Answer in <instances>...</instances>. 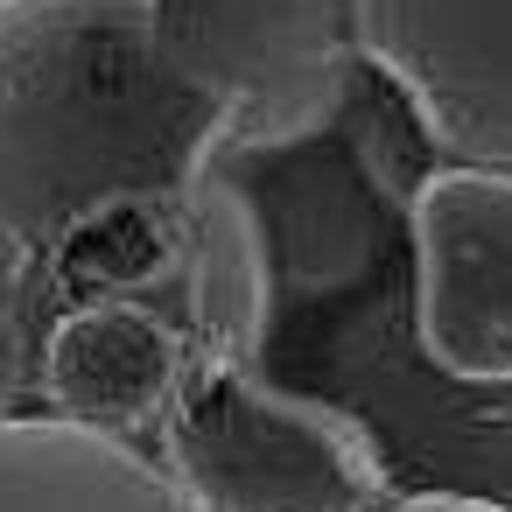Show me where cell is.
<instances>
[{"label":"cell","mask_w":512,"mask_h":512,"mask_svg":"<svg viewBox=\"0 0 512 512\" xmlns=\"http://www.w3.org/2000/svg\"><path fill=\"white\" fill-rule=\"evenodd\" d=\"M29 260H36V246L22 239V225H15L8 211H0V295L22 281V267H29Z\"/></svg>","instance_id":"11"},{"label":"cell","mask_w":512,"mask_h":512,"mask_svg":"<svg viewBox=\"0 0 512 512\" xmlns=\"http://www.w3.org/2000/svg\"><path fill=\"white\" fill-rule=\"evenodd\" d=\"M22 372H29V344H22V323H15L8 295H0V421H8V407L22 393Z\"/></svg>","instance_id":"9"},{"label":"cell","mask_w":512,"mask_h":512,"mask_svg":"<svg viewBox=\"0 0 512 512\" xmlns=\"http://www.w3.org/2000/svg\"><path fill=\"white\" fill-rule=\"evenodd\" d=\"M421 344L456 379H512V169L456 162L414 190Z\"/></svg>","instance_id":"4"},{"label":"cell","mask_w":512,"mask_h":512,"mask_svg":"<svg viewBox=\"0 0 512 512\" xmlns=\"http://www.w3.org/2000/svg\"><path fill=\"white\" fill-rule=\"evenodd\" d=\"M162 463L204 512H379L386 470L372 435L302 393H281L253 358H190L169 414Z\"/></svg>","instance_id":"2"},{"label":"cell","mask_w":512,"mask_h":512,"mask_svg":"<svg viewBox=\"0 0 512 512\" xmlns=\"http://www.w3.org/2000/svg\"><path fill=\"white\" fill-rule=\"evenodd\" d=\"M183 372H190V358L169 337V323L134 309V302H120V295L78 302L71 316H57V330L43 344L50 407L64 421L113 428V435H134V428L162 421L176 386H183Z\"/></svg>","instance_id":"6"},{"label":"cell","mask_w":512,"mask_h":512,"mask_svg":"<svg viewBox=\"0 0 512 512\" xmlns=\"http://www.w3.org/2000/svg\"><path fill=\"white\" fill-rule=\"evenodd\" d=\"M0 512H204L169 463L85 421H0Z\"/></svg>","instance_id":"7"},{"label":"cell","mask_w":512,"mask_h":512,"mask_svg":"<svg viewBox=\"0 0 512 512\" xmlns=\"http://www.w3.org/2000/svg\"><path fill=\"white\" fill-rule=\"evenodd\" d=\"M155 43L246 148L316 134L365 64L358 0H148Z\"/></svg>","instance_id":"3"},{"label":"cell","mask_w":512,"mask_h":512,"mask_svg":"<svg viewBox=\"0 0 512 512\" xmlns=\"http://www.w3.org/2000/svg\"><path fill=\"white\" fill-rule=\"evenodd\" d=\"M232 127L148 0H0V211L36 253L120 204L183 211Z\"/></svg>","instance_id":"1"},{"label":"cell","mask_w":512,"mask_h":512,"mask_svg":"<svg viewBox=\"0 0 512 512\" xmlns=\"http://www.w3.org/2000/svg\"><path fill=\"white\" fill-rule=\"evenodd\" d=\"M379 512H512L498 498H470V491H414V498H393Z\"/></svg>","instance_id":"10"},{"label":"cell","mask_w":512,"mask_h":512,"mask_svg":"<svg viewBox=\"0 0 512 512\" xmlns=\"http://www.w3.org/2000/svg\"><path fill=\"white\" fill-rule=\"evenodd\" d=\"M176 232H183L197 351L204 358H253L260 330H267V295H274L267 288V239H260L253 204L225 176H204L183 197Z\"/></svg>","instance_id":"8"},{"label":"cell","mask_w":512,"mask_h":512,"mask_svg":"<svg viewBox=\"0 0 512 512\" xmlns=\"http://www.w3.org/2000/svg\"><path fill=\"white\" fill-rule=\"evenodd\" d=\"M358 29L456 162L512 169V0H358Z\"/></svg>","instance_id":"5"}]
</instances>
